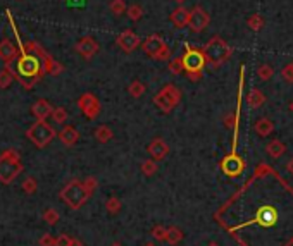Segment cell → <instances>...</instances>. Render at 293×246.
Listing matches in <instances>:
<instances>
[{"label": "cell", "mask_w": 293, "mask_h": 246, "mask_svg": "<svg viewBox=\"0 0 293 246\" xmlns=\"http://www.w3.org/2000/svg\"><path fill=\"white\" fill-rule=\"evenodd\" d=\"M43 73V64L38 55L33 54H22L18 57L16 62V78L21 81V84L26 90H31L37 81H40Z\"/></svg>", "instance_id": "obj_1"}, {"label": "cell", "mask_w": 293, "mask_h": 246, "mask_svg": "<svg viewBox=\"0 0 293 246\" xmlns=\"http://www.w3.org/2000/svg\"><path fill=\"white\" fill-rule=\"evenodd\" d=\"M22 172L21 157L16 150H5L0 155V183L11 184L19 174Z\"/></svg>", "instance_id": "obj_2"}, {"label": "cell", "mask_w": 293, "mask_h": 246, "mask_svg": "<svg viewBox=\"0 0 293 246\" xmlns=\"http://www.w3.org/2000/svg\"><path fill=\"white\" fill-rule=\"evenodd\" d=\"M205 64H207V59L204 55V50H198V48H193L188 43H185L183 65H185V73L188 74V78L191 81L200 80Z\"/></svg>", "instance_id": "obj_3"}, {"label": "cell", "mask_w": 293, "mask_h": 246, "mask_svg": "<svg viewBox=\"0 0 293 246\" xmlns=\"http://www.w3.org/2000/svg\"><path fill=\"white\" fill-rule=\"evenodd\" d=\"M202 50H204V55L207 59V64H210L212 67H219L231 57V47L219 37L210 38L209 43L205 45Z\"/></svg>", "instance_id": "obj_4"}, {"label": "cell", "mask_w": 293, "mask_h": 246, "mask_svg": "<svg viewBox=\"0 0 293 246\" xmlns=\"http://www.w3.org/2000/svg\"><path fill=\"white\" fill-rule=\"evenodd\" d=\"M88 198H90V195L84 189L83 181H78V179H73L71 183H67L63 188V191H61V200L73 210L81 208L88 202Z\"/></svg>", "instance_id": "obj_5"}, {"label": "cell", "mask_w": 293, "mask_h": 246, "mask_svg": "<svg viewBox=\"0 0 293 246\" xmlns=\"http://www.w3.org/2000/svg\"><path fill=\"white\" fill-rule=\"evenodd\" d=\"M26 136H28V140L33 143L35 146L45 148L55 138V131L50 124H47V121H37L33 126L28 127Z\"/></svg>", "instance_id": "obj_6"}, {"label": "cell", "mask_w": 293, "mask_h": 246, "mask_svg": "<svg viewBox=\"0 0 293 246\" xmlns=\"http://www.w3.org/2000/svg\"><path fill=\"white\" fill-rule=\"evenodd\" d=\"M181 102V91L174 86V84H167L164 86L157 95L154 97V105L161 112H171L176 105Z\"/></svg>", "instance_id": "obj_7"}, {"label": "cell", "mask_w": 293, "mask_h": 246, "mask_svg": "<svg viewBox=\"0 0 293 246\" xmlns=\"http://www.w3.org/2000/svg\"><path fill=\"white\" fill-rule=\"evenodd\" d=\"M78 107L86 119L93 121L100 114V102L93 93H83L78 100Z\"/></svg>", "instance_id": "obj_8"}, {"label": "cell", "mask_w": 293, "mask_h": 246, "mask_svg": "<svg viewBox=\"0 0 293 246\" xmlns=\"http://www.w3.org/2000/svg\"><path fill=\"white\" fill-rule=\"evenodd\" d=\"M26 50H35V52H37L38 57L42 59V64H43V73L45 74H50V76H57V74H61L64 71V65L59 64V62H55L54 59H52L50 55L47 54V52L42 50L38 45H35V43L26 45Z\"/></svg>", "instance_id": "obj_9"}, {"label": "cell", "mask_w": 293, "mask_h": 246, "mask_svg": "<svg viewBox=\"0 0 293 246\" xmlns=\"http://www.w3.org/2000/svg\"><path fill=\"white\" fill-rule=\"evenodd\" d=\"M221 170L230 178H238L242 176V172L245 170V162L240 155L236 153H230L221 160Z\"/></svg>", "instance_id": "obj_10"}, {"label": "cell", "mask_w": 293, "mask_h": 246, "mask_svg": "<svg viewBox=\"0 0 293 246\" xmlns=\"http://www.w3.org/2000/svg\"><path fill=\"white\" fill-rule=\"evenodd\" d=\"M210 24V16L209 12L205 11L200 5H195L190 12V22H188V28L193 33H202L207 26Z\"/></svg>", "instance_id": "obj_11"}, {"label": "cell", "mask_w": 293, "mask_h": 246, "mask_svg": "<svg viewBox=\"0 0 293 246\" xmlns=\"http://www.w3.org/2000/svg\"><path fill=\"white\" fill-rule=\"evenodd\" d=\"M76 52L84 59H92L93 55H97V52L100 50V45L95 38L92 37H83L81 40H78L76 43Z\"/></svg>", "instance_id": "obj_12"}, {"label": "cell", "mask_w": 293, "mask_h": 246, "mask_svg": "<svg viewBox=\"0 0 293 246\" xmlns=\"http://www.w3.org/2000/svg\"><path fill=\"white\" fill-rule=\"evenodd\" d=\"M140 37L136 35L135 31H131V29H125V31L119 35V37L116 38V43L119 45V48L121 50H125V52H133L135 50L136 47L140 45Z\"/></svg>", "instance_id": "obj_13"}, {"label": "cell", "mask_w": 293, "mask_h": 246, "mask_svg": "<svg viewBox=\"0 0 293 246\" xmlns=\"http://www.w3.org/2000/svg\"><path fill=\"white\" fill-rule=\"evenodd\" d=\"M166 47V41L162 40L161 35H150V37H146L145 40L142 41V48L146 55H150L152 59Z\"/></svg>", "instance_id": "obj_14"}, {"label": "cell", "mask_w": 293, "mask_h": 246, "mask_svg": "<svg viewBox=\"0 0 293 246\" xmlns=\"http://www.w3.org/2000/svg\"><path fill=\"white\" fill-rule=\"evenodd\" d=\"M146 152L150 153V157L154 160H164L166 157H167L169 153V145L164 142V140H161V138H155V140H152L150 143H148V146H146Z\"/></svg>", "instance_id": "obj_15"}, {"label": "cell", "mask_w": 293, "mask_h": 246, "mask_svg": "<svg viewBox=\"0 0 293 246\" xmlns=\"http://www.w3.org/2000/svg\"><path fill=\"white\" fill-rule=\"evenodd\" d=\"M0 59L5 62V65H9L18 59V48H16V45L11 40L0 41Z\"/></svg>", "instance_id": "obj_16"}, {"label": "cell", "mask_w": 293, "mask_h": 246, "mask_svg": "<svg viewBox=\"0 0 293 246\" xmlns=\"http://www.w3.org/2000/svg\"><path fill=\"white\" fill-rule=\"evenodd\" d=\"M276 219H278V214H276V210L272 208L271 205H264L262 208L259 210V214H257L255 222H259L260 226H266V227H269V226L274 224Z\"/></svg>", "instance_id": "obj_17"}, {"label": "cell", "mask_w": 293, "mask_h": 246, "mask_svg": "<svg viewBox=\"0 0 293 246\" xmlns=\"http://www.w3.org/2000/svg\"><path fill=\"white\" fill-rule=\"evenodd\" d=\"M31 112H33V116L37 117V121H45L48 116H52V112H54V107H52L47 100L40 98V100H37L33 103V107H31Z\"/></svg>", "instance_id": "obj_18"}, {"label": "cell", "mask_w": 293, "mask_h": 246, "mask_svg": "<svg viewBox=\"0 0 293 246\" xmlns=\"http://www.w3.org/2000/svg\"><path fill=\"white\" fill-rule=\"evenodd\" d=\"M190 12L188 9H185L183 5L176 7L174 11L171 12V22L176 26V28H187L188 22H190Z\"/></svg>", "instance_id": "obj_19"}, {"label": "cell", "mask_w": 293, "mask_h": 246, "mask_svg": "<svg viewBox=\"0 0 293 246\" xmlns=\"http://www.w3.org/2000/svg\"><path fill=\"white\" fill-rule=\"evenodd\" d=\"M59 140H61L66 146H73V145H76L78 140H80V133H78L76 127L64 126L63 131L59 133Z\"/></svg>", "instance_id": "obj_20"}, {"label": "cell", "mask_w": 293, "mask_h": 246, "mask_svg": "<svg viewBox=\"0 0 293 246\" xmlns=\"http://www.w3.org/2000/svg\"><path fill=\"white\" fill-rule=\"evenodd\" d=\"M247 103H249L250 109H259L266 103V95L259 90V88H252V90L247 93Z\"/></svg>", "instance_id": "obj_21"}, {"label": "cell", "mask_w": 293, "mask_h": 246, "mask_svg": "<svg viewBox=\"0 0 293 246\" xmlns=\"http://www.w3.org/2000/svg\"><path fill=\"white\" fill-rule=\"evenodd\" d=\"M272 131H274V123H272L271 119H268V117H262V119H259L255 123V133L259 134V136L266 138L269 136Z\"/></svg>", "instance_id": "obj_22"}, {"label": "cell", "mask_w": 293, "mask_h": 246, "mask_svg": "<svg viewBox=\"0 0 293 246\" xmlns=\"http://www.w3.org/2000/svg\"><path fill=\"white\" fill-rule=\"evenodd\" d=\"M266 152H268L269 157H272V159H279V157L286 152V146L281 140H272V142H269L268 146H266Z\"/></svg>", "instance_id": "obj_23"}, {"label": "cell", "mask_w": 293, "mask_h": 246, "mask_svg": "<svg viewBox=\"0 0 293 246\" xmlns=\"http://www.w3.org/2000/svg\"><path fill=\"white\" fill-rule=\"evenodd\" d=\"M14 78H16V73L12 69H9V65H5V67L0 71V90H5V88L11 86Z\"/></svg>", "instance_id": "obj_24"}, {"label": "cell", "mask_w": 293, "mask_h": 246, "mask_svg": "<svg viewBox=\"0 0 293 246\" xmlns=\"http://www.w3.org/2000/svg\"><path fill=\"white\" fill-rule=\"evenodd\" d=\"M185 234L183 231H181L180 227H176V226H171V227H167V239H166V243H169V245H180L181 241H183Z\"/></svg>", "instance_id": "obj_25"}, {"label": "cell", "mask_w": 293, "mask_h": 246, "mask_svg": "<svg viewBox=\"0 0 293 246\" xmlns=\"http://www.w3.org/2000/svg\"><path fill=\"white\" fill-rule=\"evenodd\" d=\"M93 136H95V140L99 143H107L114 138V133L109 126H99L95 129V133H93Z\"/></svg>", "instance_id": "obj_26"}, {"label": "cell", "mask_w": 293, "mask_h": 246, "mask_svg": "<svg viewBox=\"0 0 293 246\" xmlns=\"http://www.w3.org/2000/svg\"><path fill=\"white\" fill-rule=\"evenodd\" d=\"M145 91H146V86L140 80L131 81V83H129V86H128V93H129V97H133V98L143 97V93H145Z\"/></svg>", "instance_id": "obj_27"}, {"label": "cell", "mask_w": 293, "mask_h": 246, "mask_svg": "<svg viewBox=\"0 0 293 246\" xmlns=\"http://www.w3.org/2000/svg\"><path fill=\"white\" fill-rule=\"evenodd\" d=\"M140 169H142V172L145 174L146 178H150V176H154V174L157 172V169H159L157 160H154V159L143 160L142 165H140Z\"/></svg>", "instance_id": "obj_28"}, {"label": "cell", "mask_w": 293, "mask_h": 246, "mask_svg": "<svg viewBox=\"0 0 293 246\" xmlns=\"http://www.w3.org/2000/svg\"><path fill=\"white\" fill-rule=\"evenodd\" d=\"M264 24H266V21H264V18L260 14H252L247 19V26H249L252 31H260V29L264 28Z\"/></svg>", "instance_id": "obj_29"}, {"label": "cell", "mask_w": 293, "mask_h": 246, "mask_svg": "<svg viewBox=\"0 0 293 246\" xmlns=\"http://www.w3.org/2000/svg\"><path fill=\"white\" fill-rule=\"evenodd\" d=\"M169 71H171L174 76H180L181 73H185V65H183V57H174L169 61Z\"/></svg>", "instance_id": "obj_30"}, {"label": "cell", "mask_w": 293, "mask_h": 246, "mask_svg": "<svg viewBox=\"0 0 293 246\" xmlns=\"http://www.w3.org/2000/svg\"><path fill=\"white\" fill-rule=\"evenodd\" d=\"M121 206H123V203H121V200L117 198V196H110L109 200L105 202V208H107V212L109 214H119L121 212Z\"/></svg>", "instance_id": "obj_31"}, {"label": "cell", "mask_w": 293, "mask_h": 246, "mask_svg": "<svg viewBox=\"0 0 293 246\" xmlns=\"http://www.w3.org/2000/svg\"><path fill=\"white\" fill-rule=\"evenodd\" d=\"M109 9H110V12H112L114 16H123L126 11H128L125 0H110Z\"/></svg>", "instance_id": "obj_32"}, {"label": "cell", "mask_w": 293, "mask_h": 246, "mask_svg": "<svg viewBox=\"0 0 293 246\" xmlns=\"http://www.w3.org/2000/svg\"><path fill=\"white\" fill-rule=\"evenodd\" d=\"M42 217H43V221L47 222L48 226H55L59 222V219H61V215H59V212L55 208H47Z\"/></svg>", "instance_id": "obj_33"}, {"label": "cell", "mask_w": 293, "mask_h": 246, "mask_svg": "<svg viewBox=\"0 0 293 246\" xmlns=\"http://www.w3.org/2000/svg\"><path fill=\"white\" fill-rule=\"evenodd\" d=\"M272 74H274V69H272L269 64H262V65H259V69H257V76H259L260 80H264V81L271 80Z\"/></svg>", "instance_id": "obj_34"}, {"label": "cell", "mask_w": 293, "mask_h": 246, "mask_svg": "<svg viewBox=\"0 0 293 246\" xmlns=\"http://www.w3.org/2000/svg\"><path fill=\"white\" fill-rule=\"evenodd\" d=\"M126 14H128V18L131 19V21H140V19L143 18V7L138 4H133L128 7V11H126Z\"/></svg>", "instance_id": "obj_35"}, {"label": "cell", "mask_w": 293, "mask_h": 246, "mask_svg": "<svg viewBox=\"0 0 293 246\" xmlns=\"http://www.w3.org/2000/svg\"><path fill=\"white\" fill-rule=\"evenodd\" d=\"M22 191L24 193H28V195H33V193H37V189H38V183H37V179L35 178H26L24 181H22Z\"/></svg>", "instance_id": "obj_36"}, {"label": "cell", "mask_w": 293, "mask_h": 246, "mask_svg": "<svg viewBox=\"0 0 293 246\" xmlns=\"http://www.w3.org/2000/svg\"><path fill=\"white\" fill-rule=\"evenodd\" d=\"M152 236H154V239H157V241H166L167 239V227H164V226L157 224L152 227Z\"/></svg>", "instance_id": "obj_37"}, {"label": "cell", "mask_w": 293, "mask_h": 246, "mask_svg": "<svg viewBox=\"0 0 293 246\" xmlns=\"http://www.w3.org/2000/svg\"><path fill=\"white\" fill-rule=\"evenodd\" d=\"M67 110L64 109V107H57V109H54V112H52V119L55 121L57 124H64L67 121Z\"/></svg>", "instance_id": "obj_38"}, {"label": "cell", "mask_w": 293, "mask_h": 246, "mask_svg": "<svg viewBox=\"0 0 293 246\" xmlns=\"http://www.w3.org/2000/svg\"><path fill=\"white\" fill-rule=\"evenodd\" d=\"M83 186H84V189L88 191V195L92 196L93 193L97 191V188H99V179L93 178V176H90V178H86L83 181Z\"/></svg>", "instance_id": "obj_39"}, {"label": "cell", "mask_w": 293, "mask_h": 246, "mask_svg": "<svg viewBox=\"0 0 293 246\" xmlns=\"http://www.w3.org/2000/svg\"><path fill=\"white\" fill-rule=\"evenodd\" d=\"M236 121H238V112H230L228 116H224L223 123L226 127H230V129H233L234 126H236Z\"/></svg>", "instance_id": "obj_40"}, {"label": "cell", "mask_w": 293, "mask_h": 246, "mask_svg": "<svg viewBox=\"0 0 293 246\" xmlns=\"http://www.w3.org/2000/svg\"><path fill=\"white\" fill-rule=\"evenodd\" d=\"M155 61H161V62H166V61H171V48L166 45L164 48H162L161 52H159L157 55H155Z\"/></svg>", "instance_id": "obj_41"}, {"label": "cell", "mask_w": 293, "mask_h": 246, "mask_svg": "<svg viewBox=\"0 0 293 246\" xmlns=\"http://www.w3.org/2000/svg\"><path fill=\"white\" fill-rule=\"evenodd\" d=\"M281 76L285 81H288V83H293V64H288L283 67L281 71Z\"/></svg>", "instance_id": "obj_42"}, {"label": "cell", "mask_w": 293, "mask_h": 246, "mask_svg": "<svg viewBox=\"0 0 293 246\" xmlns=\"http://www.w3.org/2000/svg\"><path fill=\"white\" fill-rule=\"evenodd\" d=\"M74 239L71 238L69 234H61L57 238V241H55V246H71L73 245Z\"/></svg>", "instance_id": "obj_43"}, {"label": "cell", "mask_w": 293, "mask_h": 246, "mask_svg": "<svg viewBox=\"0 0 293 246\" xmlns=\"http://www.w3.org/2000/svg\"><path fill=\"white\" fill-rule=\"evenodd\" d=\"M55 241H57V238H54L52 234H43L40 238V241H38V245L40 246H55Z\"/></svg>", "instance_id": "obj_44"}, {"label": "cell", "mask_w": 293, "mask_h": 246, "mask_svg": "<svg viewBox=\"0 0 293 246\" xmlns=\"http://www.w3.org/2000/svg\"><path fill=\"white\" fill-rule=\"evenodd\" d=\"M66 4L73 9H81L86 5V0H66Z\"/></svg>", "instance_id": "obj_45"}, {"label": "cell", "mask_w": 293, "mask_h": 246, "mask_svg": "<svg viewBox=\"0 0 293 246\" xmlns=\"http://www.w3.org/2000/svg\"><path fill=\"white\" fill-rule=\"evenodd\" d=\"M286 170H288V172L293 176V159L288 160V164H286Z\"/></svg>", "instance_id": "obj_46"}, {"label": "cell", "mask_w": 293, "mask_h": 246, "mask_svg": "<svg viewBox=\"0 0 293 246\" xmlns=\"http://www.w3.org/2000/svg\"><path fill=\"white\" fill-rule=\"evenodd\" d=\"M71 246H84V245L80 241V239H74V241H73V245H71Z\"/></svg>", "instance_id": "obj_47"}, {"label": "cell", "mask_w": 293, "mask_h": 246, "mask_svg": "<svg viewBox=\"0 0 293 246\" xmlns=\"http://www.w3.org/2000/svg\"><path fill=\"white\" fill-rule=\"evenodd\" d=\"M207 246H221V245H219V243H216V241H212V243H209Z\"/></svg>", "instance_id": "obj_48"}, {"label": "cell", "mask_w": 293, "mask_h": 246, "mask_svg": "<svg viewBox=\"0 0 293 246\" xmlns=\"http://www.w3.org/2000/svg\"><path fill=\"white\" fill-rule=\"evenodd\" d=\"M172 2H176V4H183V2H187V0H172Z\"/></svg>", "instance_id": "obj_49"}, {"label": "cell", "mask_w": 293, "mask_h": 246, "mask_svg": "<svg viewBox=\"0 0 293 246\" xmlns=\"http://www.w3.org/2000/svg\"><path fill=\"white\" fill-rule=\"evenodd\" d=\"M143 246H157V245H154V243H145Z\"/></svg>", "instance_id": "obj_50"}, {"label": "cell", "mask_w": 293, "mask_h": 246, "mask_svg": "<svg viewBox=\"0 0 293 246\" xmlns=\"http://www.w3.org/2000/svg\"><path fill=\"white\" fill-rule=\"evenodd\" d=\"M110 246H123V245H121V243H112Z\"/></svg>", "instance_id": "obj_51"}, {"label": "cell", "mask_w": 293, "mask_h": 246, "mask_svg": "<svg viewBox=\"0 0 293 246\" xmlns=\"http://www.w3.org/2000/svg\"><path fill=\"white\" fill-rule=\"evenodd\" d=\"M290 110H292V112H293V102H292V103H290Z\"/></svg>", "instance_id": "obj_52"}]
</instances>
